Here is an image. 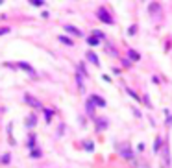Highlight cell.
I'll use <instances>...</instances> for the list:
<instances>
[{
	"label": "cell",
	"instance_id": "cell-1",
	"mask_svg": "<svg viewBox=\"0 0 172 168\" xmlns=\"http://www.w3.org/2000/svg\"><path fill=\"white\" fill-rule=\"evenodd\" d=\"M98 17H100V20L102 22H105V24H113V19H111V15L105 11V7H98Z\"/></svg>",
	"mask_w": 172,
	"mask_h": 168
},
{
	"label": "cell",
	"instance_id": "cell-2",
	"mask_svg": "<svg viewBox=\"0 0 172 168\" xmlns=\"http://www.w3.org/2000/svg\"><path fill=\"white\" fill-rule=\"evenodd\" d=\"M24 100L30 103V106L31 107H35V109H43V103L37 100V98H34V96H31V94H26V96H24Z\"/></svg>",
	"mask_w": 172,
	"mask_h": 168
},
{
	"label": "cell",
	"instance_id": "cell-3",
	"mask_svg": "<svg viewBox=\"0 0 172 168\" xmlns=\"http://www.w3.org/2000/svg\"><path fill=\"white\" fill-rule=\"evenodd\" d=\"M161 157H163V159H161V168H167V164H170V155H168V148H165L163 152H161Z\"/></svg>",
	"mask_w": 172,
	"mask_h": 168
},
{
	"label": "cell",
	"instance_id": "cell-4",
	"mask_svg": "<svg viewBox=\"0 0 172 168\" xmlns=\"http://www.w3.org/2000/svg\"><path fill=\"white\" fill-rule=\"evenodd\" d=\"M107 126H109V122H107L105 118H96V129L98 131H104Z\"/></svg>",
	"mask_w": 172,
	"mask_h": 168
},
{
	"label": "cell",
	"instance_id": "cell-5",
	"mask_svg": "<svg viewBox=\"0 0 172 168\" xmlns=\"http://www.w3.org/2000/svg\"><path fill=\"white\" fill-rule=\"evenodd\" d=\"M65 31H70L72 35H76V37H82V30H78L76 26H70V24H67V26H65Z\"/></svg>",
	"mask_w": 172,
	"mask_h": 168
},
{
	"label": "cell",
	"instance_id": "cell-6",
	"mask_svg": "<svg viewBox=\"0 0 172 168\" xmlns=\"http://www.w3.org/2000/svg\"><path fill=\"white\" fill-rule=\"evenodd\" d=\"M120 155L126 157V159H130V157H132V152H130V146H128V144H124L120 148Z\"/></svg>",
	"mask_w": 172,
	"mask_h": 168
},
{
	"label": "cell",
	"instance_id": "cell-7",
	"mask_svg": "<svg viewBox=\"0 0 172 168\" xmlns=\"http://www.w3.org/2000/svg\"><path fill=\"white\" fill-rule=\"evenodd\" d=\"M87 59H89L91 63H94V65H100V63H98V57H96L94 52H87Z\"/></svg>",
	"mask_w": 172,
	"mask_h": 168
},
{
	"label": "cell",
	"instance_id": "cell-8",
	"mask_svg": "<svg viewBox=\"0 0 172 168\" xmlns=\"http://www.w3.org/2000/svg\"><path fill=\"white\" fill-rule=\"evenodd\" d=\"M91 100L96 103V106H100V107H105V102H104L100 96H91Z\"/></svg>",
	"mask_w": 172,
	"mask_h": 168
},
{
	"label": "cell",
	"instance_id": "cell-9",
	"mask_svg": "<svg viewBox=\"0 0 172 168\" xmlns=\"http://www.w3.org/2000/svg\"><path fill=\"white\" fill-rule=\"evenodd\" d=\"M128 56H130V57H132L133 61H139V57H141V56H139V54H137V52H135V50H132V48H130V50H128Z\"/></svg>",
	"mask_w": 172,
	"mask_h": 168
},
{
	"label": "cell",
	"instance_id": "cell-10",
	"mask_svg": "<svg viewBox=\"0 0 172 168\" xmlns=\"http://www.w3.org/2000/svg\"><path fill=\"white\" fill-rule=\"evenodd\" d=\"M34 124H37V118L34 117V114H30V117H28V122H26V126H28V128H31Z\"/></svg>",
	"mask_w": 172,
	"mask_h": 168
},
{
	"label": "cell",
	"instance_id": "cell-11",
	"mask_svg": "<svg viewBox=\"0 0 172 168\" xmlns=\"http://www.w3.org/2000/svg\"><path fill=\"white\" fill-rule=\"evenodd\" d=\"M148 11H150V13H154V11H156V13H159V4H150Z\"/></svg>",
	"mask_w": 172,
	"mask_h": 168
},
{
	"label": "cell",
	"instance_id": "cell-12",
	"mask_svg": "<svg viewBox=\"0 0 172 168\" xmlns=\"http://www.w3.org/2000/svg\"><path fill=\"white\" fill-rule=\"evenodd\" d=\"M59 41H61V43H65L67 46H72V41H70L69 37H65V35H61V37H59Z\"/></svg>",
	"mask_w": 172,
	"mask_h": 168
},
{
	"label": "cell",
	"instance_id": "cell-13",
	"mask_svg": "<svg viewBox=\"0 0 172 168\" xmlns=\"http://www.w3.org/2000/svg\"><path fill=\"white\" fill-rule=\"evenodd\" d=\"M87 43H89L91 46H96V45H98V37H94V35H93V37H89V39H87Z\"/></svg>",
	"mask_w": 172,
	"mask_h": 168
},
{
	"label": "cell",
	"instance_id": "cell-14",
	"mask_svg": "<svg viewBox=\"0 0 172 168\" xmlns=\"http://www.w3.org/2000/svg\"><path fill=\"white\" fill-rule=\"evenodd\" d=\"M19 67H20V68H24V70H28V72H31V74H34V68H31L30 65H26V63H19Z\"/></svg>",
	"mask_w": 172,
	"mask_h": 168
},
{
	"label": "cell",
	"instance_id": "cell-15",
	"mask_svg": "<svg viewBox=\"0 0 172 168\" xmlns=\"http://www.w3.org/2000/svg\"><path fill=\"white\" fill-rule=\"evenodd\" d=\"M159 148H161V139L157 137V139H156V144H154V152L159 153Z\"/></svg>",
	"mask_w": 172,
	"mask_h": 168
},
{
	"label": "cell",
	"instance_id": "cell-16",
	"mask_svg": "<svg viewBox=\"0 0 172 168\" xmlns=\"http://www.w3.org/2000/svg\"><path fill=\"white\" fill-rule=\"evenodd\" d=\"M93 106H94V102L89 100V102H87V113H89V114H93Z\"/></svg>",
	"mask_w": 172,
	"mask_h": 168
},
{
	"label": "cell",
	"instance_id": "cell-17",
	"mask_svg": "<svg viewBox=\"0 0 172 168\" xmlns=\"http://www.w3.org/2000/svg\"><path fill=\"white\" fill-rule=\"evenodd\" d=\"M135 168H150L144 161H139V163H135Z\"/></svg>",
	"mask_w": 172,
	"mask_h": 168
},
{
	"label": "cell",
	"instance_id": "cell-18",
	"mask_svg": "<svg viewBox=\"0 0 172 168\" xmlns=\"http://www.w3.org/2000/svg\"><path fill=\"white\" fill-rule=\"evenodd\" d=\"M83 148L87 150V152H91V150L94 148V144H93V142H85V144H83Z\"/></svg>",
	"mask_w": 172,
	"mask_h": 168
},
{
	"label": "cell",
	"instance_id": "cell-19",
	"mask_svg": "<svg viewBox=\"0 0 172 168\" xmlns=\"http://www.w3.org/2000/svg\"><path fill=\"white\" fill-rule=\"evenodd\" d=\"M30 4H34V6H37V7H39V6H43V4H45V2H43V0H31Z\"/></svg>",
	"mask_w": 172,
	"mask_h": 168
},
{
	"label": "cell",
	"instance_id": "cell-20",
	"mask_svg": "<svg viewBox=\"0 0 172 168\" xmlns=\"http://www.w3.org/2000/svg\"><path fill=\"white\" fill-rule=\"evenodd\" d=\"M30 155H31V157H41V152H39V150H31Z\"/></svg>",
	"mask_w": 172,
	"mask_h": 168
},
{
	"label": "cell",
	"instance_id": "cell-21",
	"mask_svg": "<svg viewBox=\"0 0 172 168\" xmlns=\"http://www.w3.org/2000/svg\"><path fill=\"white\" fill-rule=\"evenodd\" d=\"M45 114H46V120L50 122V118H52V111H48V109H45Z\"/></svg>",
	"mask_w": 172,
	"mask_h": 168
},
{
	"label": "cell",
	"instance_id": "cell-22",
	"mask_svg": "<svg viewBox=\"0 0 172 168\" xmlns=\"http://www.w3.org/2000/svg\"><path fill=\"white\" fill-rule=\"evenodd\" d=\"M4 33H9V28H0V35H4Z\"/></svg>",
	"mask_w": 172,
	"mask_h": 168
},
{
	"label": "cell",
	"instance_id": "cell-23",
	"mask_svg": "<svg viewBox=\"0 0 172 168\" xmlns=\"http://www.w3.org/2000/svg\"><path fill=\"white\" fill-rule=\"evenodd\" d=\"M94 37H98V39H102V37H104V33H102V31H94Z\"/></svg>",
	"mask_w": 172,
	"mask_h": 168
},
{
	"label": "cell",
	"instance_id": "cell-24",
	"mask_svg": "<svg viewBox=\"0 0 172 168\" xmlns=\"http://www.w3.org/2000/svg\"><path fill=\"white\" fill-rule=\"evenodd\" d=\"M0 4H2V2H0Z\"/></svg>",
	"mask_w": 172,
	"mask_h": 168
}]
</instances>
